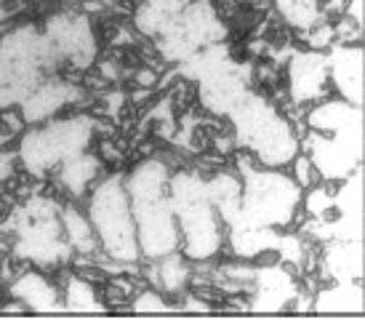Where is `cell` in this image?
Returning a JSON list of instances; mask_svg holds the SVG:
<instances>
[{"label": "cell", "mask_w": 365, "mask_h": 336, "mask_svg": "<svg viewBox=\"0 0 365 336\" xmlns=\"http://www.w3.org/2000/svg\"><path fill=\"white\" fill-rule=\"evenodd\" d=\"M125 187L144 259L155 262L179 251L182 238L171 205V168L158 158H147L131 168Z\"/></svg>", "instance_id": "cell-1"}, {"label": "cell", "mask_w": 365, "mask_h": 336, "mask_svg": "<svg viewBox=\"0 0 365 336\" xmlns=\"http://www.w3.org/2000/svg\"><path fill=\"white\" fill-rule=\"evenodd\" d=\"M230 121L235 126V139L254 163L285 168L299 161L302 136L296 133L288 115L267 96L245 93L243 102L230 112Z\"/></svg>", "instance_id": "cell-2"}, {"label": "cell", "mask_w": 365, "mask_h": 336, "mask_svg": "<svg viewBox=\"0 0 365 336\" xmlns=\"http://www.w3.org/2000/svg\"><path fill=\"white\" fill-rule=\"evenodd\" d=\"M240 211L230 219V227L254 230H283L294 222L302 200V182L285 176L280 168L245 166L240 179Z\"/></svg>", "instance_id": "cell-3"}, {"label": "cell", "mask_w": 365, "mask_h": 336, "mask_svg": "<svg viewBox=\"0 0 365 336\" xmlns=\"http://www.w3.org/2000/svg\"><path fill=\"white\" fill-rule=\"evenodd\" d=\"M171 205L179 224L182 254L190 262H208L224 243V219L203 176L182 171L171 176Z\"/></svg>", "instance_id": "cell-4"}, {"label": "cell", "mask_w": 365, "mask_h": 336, "mask_svg": "<svg viewBox=\"0 0 365 336\" xmlns=\"http://www.w3.org/2000/svg\"><path fill=\"white\" fill-rule=\"evenodd\" d=\"M64 61L53 51L46 32L16 27L0 41V110L19 107L43 81L46 72Z\"/></svg>", "instance_id": "cell-5"}, {"label": "cell", "mask_w": 365, "mask_h": 336, "mask_svg": "<svg viewBox=\"0 0 365 336\" xmlns=\"http://www.w3.org/2000/svg\"><path fill=\"white\" fill-rule=\"evenodd\" d=\"M88 219L99 240V248L118 265H136L142 259L136 219L123 176H107L93 184L88 195Z\"/></svg>", "instance_id": "cell-6"}, {"label": "cell", "mask_w": 365, "mask_h": 336, "mask_svg": "<svg viewBox=\"0 0 365 336\" xmlns=\"http://www.w3.org/2000/svg\"><path fill=\"white\" fill-rule=\"evenodd\" d=\"M96 126L88 115H70V118H51L32 126L19 142V161L24 171L32 176H46L56 171L64 161L86 153L91 147Z\"/></svg>", "instance_id": "cell-7"}, {"label": "cell", "mask_w": 365, "mask_h": 336, "mask_svg": "<svg viewBox=\"0 0 365 336\" xmlns=\"http://www.w3.org/2000/svg\"><path fill=\"white\" fill-rule=\"evenodd\" d=\"M14 251L35 267L64 265L72 256V245L64 235L61 205L46 198H32L14 216Z\"/></svg>", "instance_id": "cell-8"}, {"label": "cell", "mask_w": 365, "mask_h": 336, "mask_svg": "<svg viewBox=\"0 0 365 336\" xmlns=\"http://www.w3.org/2000/svg\"><path fill=\"white\" fill-rule=\"evenodd\" d=\"M222 38L224 27L216 16V11L205 0H197V3H187L179 11V16L158 38V43H160V51L165 59L190 61L195 54L216 46Z\"/></svg>", "instance_id": "cell-9"}, {"label": "cell", "mask_w": 365, "mask_h": 336, "mask_svg": "<svg viewBox=\"0 0 365 336\" xmlns=\"http://www.w3.org/2000/svg\"><path fill=\"white\" fill-rule=\"evenodd\" d=\"M43 32L64 64L86 70L96 59V35L91 21L81 14H56L48 19Z\"/></svg>", "instance_id": "cell-10"}, {"label": "cell", "mask_w": 365, "mask_h": 336, "mask_svg": "<svg viewBox=\"0 0 365 336\" xmlns=\"http://www.w3.org/2000/svg\"><path fill=\"white\" fill-rule=\"evenodd\" d=\"M331 83V61L323 54L302 51L288 64V91L299 104L325 99Z\"/></svg>", "instance_id": "cell-11"}, {"label": "cell", "mask_w": 365, "mask_h": 336, "mask_svg": "<svg viewBox=\"0 0 365 336\" xmlns=\"http://www.w3.org/2000/svg\"><path fill=\"white\" fill-rule=\"evenodd\" d=\"M81 99V88L70 81H61V78H46V81L35 88V91L19 104L21 123H46L56 118L61 110H67L70 104H75Z\"/></svg>", "instance_id": "cell-12"}, {"label": "cell", "mask_w": 365, "mask_h": 336, "mask_svg": "<svg viewBox=\"0 0 365 336\" xmlns=\"http://www.w3.org/2000/svg\"><path fill=\"white\" fill-rule=\"evenodd\" d=\"M11 296L32 312H61L64 310V294L53 285V280H48L38 270L21 273L11 283Z\"/></svg>", "instance_id": "cell-13"}, {"label": "cell", "mask_w": 365, "mask_h": 336, "mask_svg": "<svg viewBox=\"0 0 365 336\" xmlns=\"http://www.w3.org/2000/svg\"><path fill=\"white\" fill-rule=\"evenodd\" d=\"M56 171H59L61 187L70 195H75V198H83L88 190H93V184H96L99 173H102V163H99L96 155H91L86 150V153L64 161Z\"/></svg>", "instance_id": "cell-14"}, {"label": "cell", "mask_w": 365, "mask_h": 336, "mask_svg": "<svg viewBox=\"0 0 365 336\" xmlns=\"http://www.w3.org/2000/svg\"><path fill=\"white\" fill-rule=\"evenodd\" d=\"M61 224H64V235L70 240L72 251L91 254V251L99 248V240H96V233H93L88 214L78 211L75 205H67V208H61Z\"/></svg>", "instance_id": "cell-15"}, {"label": "cell", "mask_w": 365, "mask_h": 336, "mask_svg": "<svg viewBox=\"0 0 365 336\" xmlns=\"http://www.w3.org/2000/svg\"><path fill=\"white\" fill-rule=\"evenodd\" d=\"M277 14L294 30H312L320 21V0H274Z\"/></svg>", "instance_id": "cell-16"}, {"label": "cell", "mask_w": 365, "mask_h": 336, "mask_svg": "<svg viewBox=\"0 0 365 336\" xmlns=\"http://www.w3.org/2000/svg\"><path fill=\"white\" fill-rule=\"evenodd\" d=\"M155 267H158V283L165 291H182L184 283L190 280V259L179 251L155 259Z\"/></svg>", "instance_id": "cell-17"}, {"label": "cell", "mask_w": 365, "mask_h": 336, "mask_svg": "<svg viewBox=\"0 0 365 336\" xmlns=\"http://www.w3.org/2000/svg\"><path fill=\"white\" fill-rule=\"evenodd\" d=\"M64 310H72V312H102V302L96 299L88 280L70 278V285L64 291Z\"/></svg>", "instance_id": "cell-18"}, {"label": "cell", "mask_w": 365, "mask_h": 336, "mask_svg": "<svg viewBox=\"0 0 365 336\" xmlns=\"http://www.w3.org/2000/svg\"><path fill=\"white\" fill-rule=\"evenodd\" d=\"M133 310L136 312H165L168 305L163 302L160 294H155V291H142V294L133 299Z\"/></svg>", "instance_id": "cell-19"}, {"label": "cell", "mask_w": 365, "mask_h": 336, "mask_svg": "<svg viewBox=\"0 0 365 336\" xmlns=\"http://www.w3.org/2000/svg\"><path fill=\"white\" fill-rule=\"evenodd\" d=\"M136 3H144V0H136Z\"/></svg>", "instance_id": "cell-20"}]
</instances>
